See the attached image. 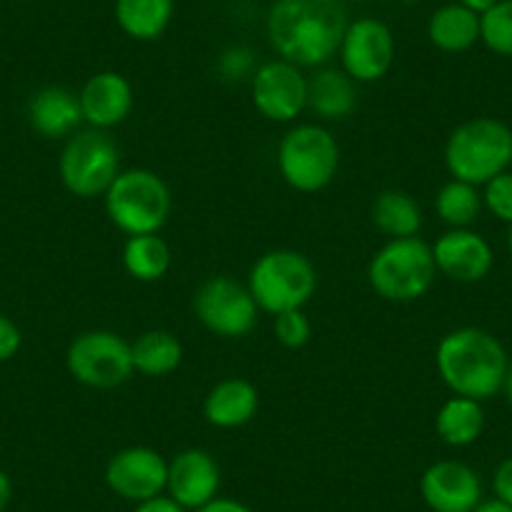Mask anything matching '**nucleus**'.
<instances>
[{
  "mask_svg": "<svg viewBox=\"0 0 512 512\" xmlns=\"http://www.w3.org/2000/svg\"><path fill=\"white\" fill-rule=\"evenodd\" d=\"M480 41L497 56H512V0H497L480 16Z\"/></svg>",
  "mask_w": 512,
  "mask_h": 512,
  "instance_id": "28",
  "label": "nucleus"
},
{
  "mask_svg": "<svg viewBox=\"0 0 512 512\" xmlns=\"http://www.w3.org/2000/svg\"><path fill=\"white\" fill-rule=\"evenodd\" d=\"M13 497V482L6 472L0 470V512H6V507L11 505Z\"/></svg>",
  "mask_w": 512,
  "mask_h": 512,
  "instance_id": "36",
  "label": "nucleus"
},
{
  "mask_svg": "<svg viewBox=\"0 0 512 512\" xmlns=\"http://www.w3.org/2000/svg\"><path fill=\"white\" fill-rule=\"evenodd\" d=\"M274 337L282 347L302 349L312 339V322L304 309H292L274 317Z\"/></svg>",
  "mask_w": 512,
  "mask_h": 512,
  "instance_id": "29",
  "label": "nucleus"
},
{
  "mask_svg": "<svg viewBox=\"0 0 512 512\" xmlns=\"http://www.w3.org/2000/svg\"><path fill=\"white\" fill-rule=\"evenodd\" d=\"M78 101H81L83 123H88V128L108 131L131 116L134 86L123 73L101 71L83 83Z\"/></svg>",
  "mask_w": 512,
  "mask_h": 512,
  "instance_id": "17",
  "label": "nucleus"
},
{
  "mask_svg": "<svg viewBox=\"0 0 512 512\" xmlns=\"http://www.w3.org/2000/svg\"><path fill=\"white\" fill-rule=\"evenodd\" d=\"M28 121L43 139H71L83 123L78 93L63 86L41 88L28 103Z\"/></svg>",
  "mask_w": 512,
  "mask_h": 512,
  "instance_id": "18",
  "label": "nucleus"
},
{
  "mask_svg": "<svg viewBox=\"0 0 512 512\" xmlns=\"http://www.w3.org/2000/svg\"><path fill=\"white\" fill-rule=\"evenodd\" d=\"M131 359H134V372L144 377H166L184 362V344L174 332L149 329L139 334L136 342H131Z\"/></svg>",
  "mask_w": 512,
  "mask_h": 512,
  "instance_id": "23",
  "label": "nucleus"
},
{
  "mask_svg": "<svg viewBox=\"0 0 512 512\" xmlns=\"http://www.w3.org/2000/svg\"><path fill=\"white\" fill-rule=\"evenodd\" d=\"M194 512H254L249 505H244V502L234 500V497H214L211 502H206L204 507H199V510Z\"/></svg>",
  "mask_w": 512,
  "mask_h": 512,
  "instance_id": "35",
  "label": "nucleus"
},
{
  "mask_svg": "<svg viewBox=\"0 0 512 512\" xmlns=\"http://www.w3.org/2000/svg\"><path fill=\"white\" fill-rule=\"evenodd\" d=\"M347 26V0H274L267 16L272 48L299 68L327 66Z\"/></svg>",
  "mask_w": 512,
  "mask_h": 512,
  "instance_id": "1",
  "label": "nucleus"
},
{
  "mask_svg": "<svg viewBox=\"0 0 512 512\" xmlns=\"http://www.w3.org/2000/svg\"><path fill=\"white\" fill-rule=\"evenodd\" d=\"M457 3L465 8H470V11L477 13V16H482V13H487L492 6H495L497 0H457Z\"/></svg>",
  "mask_w": 512,
  "mask_h": 512,
  "instance_id": "38",
  "label": "nucleus"
},
{
  "mask_svg": "<svg viewBox=\"0 0 512 512\" xmlns=\"http://www.w3.org/2000/svg\"><path fill=\"white\" fill-rule=\"evenodd\" d=\"M472 512H512V505H507V502L495 497V500H482Z\"/></svg>",
  "mask_w": 512,
  "mask_h": 512,
  "instance_id": "37",
  "label": "nucleus"
},
{
  "mask_svg": "<svg viewBox=\"0 0 512 512\" xmlns=\"http://www.w3.org/2000/svg\"><path fill=\"white\" fill-rule=\"evenodd\" d=\"M194 314L216 337L241 339L256 327L259 307L246 284L231 277H211L196 289Z\"/></svg>",
  "mask_w": 512,
  "mask_h": 512,
  "instance_id": "10",
  "label": "nucleus"
},
{
  "mask_svg": "<svg viewBox=\"0 0 512 512\" xmlns=\"http://www.w3.org/2000/svg\"><path fill=\"white\" fill-rule=\"evenodd\" d=\"M420 495L432 512H472L482 502V482L465 462L440 460L422 472Z\"/></svg>",
  "mask_w": 512,
  "mask_h": 512,
  "instance_id": "14",
  "label": "nucleus"
},
{
  "mask_svg": "<svg viewBox=\"0 0 512 512\" xmlns=\"http://www.w3.org/2000/svg\"><path fill=\"white\" fill-rule=\"evenodd\" d=\"M317 284V269L309 256L294 249H272L256 259L246 287L259 312L277 317L292 309H304L317 292Z\"/></svg>",
  "mask_w": 512,
  "mask_h": 512,
  "instance_id": "6",
  "label": "nucleus"
},
{
  "mask_svg": "<svg viewBox=\"0 0 512 512\" xmlns=\"http://www.w3.org/2000/svg\"><path fill=\"white\" fill-rule=\"evenodd\" d=\"M221 470L211 452L201 447L181 450L169 460L166 495L174 497L186 510H199L206 502L219 497Z\"/></svg>",
  "mask_w": 512,
  "mask_h": 512,
  "instance_id": "15",
  "label": "nucleus"
},
{
  "mask_svg": "<svg viewBox=\"0 0 512 512\" xmlns=\"http://www.w3.org/2000/svg\"><path fill=\"white\" fill-rule=\"evenodd\" d=\"M435 430L440 440L450 447H467L480 440L485 430V412L482 402L470 397H450L445 405L437 410Z\"/></svg>",
  "mask_w": 512,
  "mask_h": 512,
  "instance_id": "25",
  "label": "nucleus"
},
{
  "mask_svg": "<svg viewBox=\"0 0 512 512\" xmlns=\"http://www.w3.org/2000/svg\"><path fill=\"white\" fill-rule=\"evenodd\" d=\"M121 259L128 277L144 284L159 282L171 269V249L159 234L128 236Z\"/></svg>",
  "mask_w": 512,
  "mask_h": 512,
  "instance_id": "26",
  "label": "nucleus"
},
{
  "mask_svg": "<svg viewBox=\"0 0 512 512\" xmlns=\"http://www.w3.org/2000/svg\"><path fill=\"white\" fill-rule=\"evenodd\" d=\"M407 3H412V0H407Z\"/></svg>",
  "mask_w": 512,
  "mask_h": 512,
  "instance_id": "41",
  "label": "nucleus"
},
{
  "mask_svg": "<svg viewBox=\"0 0 512 512\" xmlns=\"http://www.w3.org/2000/svg\"><path fill=\"white\" fill-rule=\"evenodd\" d=\"M106 216L126 236L159 234L171 216V191L151 169H126L103 194Z\"/></svg>",
  "mask_w": 512,
  "mask_h": 512,
  "instance_id": "5",
  "label": "nucleus"
},
{
  "mask_svg": "<svg viewBox=\"0 0 512 512\" xmlns=\"http://www.w3.org/2000/svg\"><path fill=\"white\" fill-rule=\"evenodd\" d=\"M427 38L442 53L470 51L480 41V16L460 3H447L427 21Z\"/></svg>",
  "mask_w": 512,
  "mask_h": 512,
  "instance_id": "21",
  "label": "nucleus"
},
{
  "mask_svg": "<svg viewBox=\"0 0 512 512\" xmlns=\"http://www.w3.org/2000/svg\"><path fill=\"white\" fill-rule=\"evenodd\" d=\"M512 164V131L507 123L477 116L447 136L445 166L452 179L485 186Z\"/></svg>",
  "mask_w": 512,
  "mask_h": 512,
  "instance_id": "3",
  "label": "nucleus"
},
{
  "mask_svg": "<svg viewBox=\"0 0 512 512\" xmlns=\"http://www.w3.org/2000/svg\"><path fill=\"white\" fill-rule=\"evenodd\" d=\"M435 211L452 229H467L482 211V194L467 181L450 179L435 196Z\"/></svg>",
  "mask_w": 512,
  "mask_h": 512,
  "instance_id": "27",
  "label": "nucleus"
},
{
  "mask_svg": "<svg viewBox=\"0 0 512 512\" xmlns=\"http://www.w3.org/2000/svg\"><path fill=\"white\" fill-rule=\"evenodd\" d=\"M307 108L324 121H342L357 108V83L342 68H317L309 76Z\"/></svg>",
  "mask_w": 512,
  "mask_h": 512,
  "instance_id": "20",
  "label": "nucleus"
},
{
  "mask_svg": "<svg viewBox=\"0 0 512 512\" xmlns=\"http://www.w3.org/2000/svg\"><path fill=\"white\" fill-rule=\"evenodd\" d=\"M169 460L151 447H123L108 460L103 480L113 495L128 502H144L166 492Z\"/></svg>",
  "mask_w": 512,
  "mask_h": 512,
  "instance_id": "13",
  "label": "nucleus"
},
{
  "mask_svg": "<svg viewBox=\"0 0 512 512\" xmlns=\"http://www.w3.org/2000/svg\"><path fill=\"white\" fill-rule=\"evenodd\" d=\"M23 347V334L21 327L13 322L11 317L0 314V362H8V359L16 357Z\"/></svg>",
  "mask_w": 512,
  "mask_h": 512,
  "instance_id": "32",
  "label": "nucleus"
},
{
  "mask_svg": "<svg viewBox=\"0 0 512 512\" xmlns=\"http://www.w3.org/2000/svg\"><path fill=\"white\" fill-rule=\"evenodd\" d=\"M492 492H495L497 500L512 505V457L497 465L495 475H492Z\"/></svg>",
  "mask_w": 512,
  "mask_h": 512,
  "instance_id": "33",
  "label": "nucleus"
},
{
  "mask_svg": "<svg viewBox=\"0 0 512 512\" xmlns=\"http://www.w3.org/2000/svg\"><path fill=\"white\" fill-rule=\"evenodd\" d=\"M256 412H259V390L244 377L221 379L204 397L206 422L219 430L249 425Z\"/></svg>",
  "mask_w": 512,
  "mask_h": 512,
  "instance_id": "19",
  "label": "nucleus"
},
{
  "mask_svg": "<svg viewBox=\"0 0 512 512\" xmlns=\"http://www.w3.org/2000/svg\"><path fill=\"white\" fill-rule=\"evenodd\" d=\"M502 390H505L507 402H510V405H512V364H510V367H507V377H505V384H502Z\"/></svg>",
  "mask_w": 512,
  "mask_h": 512,
  "instance_id": "39",
  "label": "nucleus"
},
{
  "mask_svg": "<svg viewBox=\"0 0 512 512\" xmlns=\"http://www.w3.org/2000/svg\"><path fill=\"white\" fill-rule=\"evenodd\" d=\"M437 277L432 246L420 236L390 239L369 259L367 282L387 302L410 304L425 297Z\"/></svg>",
  "mask_w": 512,
  "mask_h": 512,
  "instance_id": "4",
  "label": "nucleus"
},
{
  "mask_svg": "<svg viewBox=\"0 0 512 512\" xmlns=\"http://www.w3.org/2000/svg\"><path fill=\"white\" fill-rule=\"evenodd\" d=\"M121 174V154L106 131H76L58 156V176L66 191L78 199L103 196Z\"/></svg>",
  "mask_w": 512,
  "mask_h": 512,
  "instance_id": "8",
  "label": "nucleus"
},
{
  "mask_svg": "<svg viewBox=\"0 0 512 512\" xmlns=\"http://www.w3.org/2000/svg\"><path fill=\"white\" fill-rule=\"evenodd\" d=\"M337 56L342 63V71L354 83L382 81L395 66V33L379 18L349 21Z\"/></svg>",
  "mask_w": 512,
  "mask_h": 512,
  "instance_id": "11",
  "label": "nucleus"
},
{
  "mask_svg": "<svg viewBox=\"0 0 512 512\" xmlns=\"http://www.w3.org/2000/svg\"><path fill=\"white\" fill-rule=\"evenodd\" d=\"M307 93L309 78L284 58L262 63L251 76V101L267 121H297V116L307 111Z\"/></svg>",
  "mask_w": 512,
  "mask_h": 512,
  "instance_id": "12",
  "label": "nucleus"
},
{
  "mask_svg": "<svg viewBox=\"0 0 512 512\" xmlns=\"http://www.w3.org/2000/svg\"><path fill=\"white\" fill-rule=\"evenodd\" d=\"M134 512H189V510L164 492V495H156L151 497V500L139 502Z\"/></svg>",
  "mask_w": 512,
  "mask_h": 512,
  "instance_id": "34",
  "label": "nucleus"
},
{
  "mask_svg": "<svg viewBox=\"0 0 512 512\" xmlns=\"http://www.w3.org/2000/svg\"><path fill=\"white\" fill-rule=\"evenodd\" d=\"M507 249H510V256H512V224H510V236H507Z\"/></svg>",
  "mask_w": 512,
  "mask_h": 512,
  "instance_id": "40",
  "label": "nucleus"
},
{
  "mask_svg": "<svg viewBox=\"0 0 512 512\" xmlns=\"http://www.w3.org/2000/svg\"><path fill=\"white\" fill-rule=\"evenodd\" d=\"M437 272L460 284H475L490 274L495 254L477 231L450 229L432 244Z\"/></svg>",
  "mask_w": 512,
  "mask_h": 512,
  "instance_id": "16",
  "label": "nucleus"
},
{
  "mask_svg": "<svg viewBox=\"0 0 512 512\" xmlns=\"http://www.w3.org/2000/svg\"><path fill=\"white\" fill-rule=\"evenodd\" d=\"M435 367L452 395L485 402L502 390L510 364L500 339L485 329L462 327L440 339Z\"/></svg>",
  "mask_w": 512,
  "mask_h": 512,
  "instance_id": "2",
  "label": "nucleus"
},
{
  "mask_svg": "<svg viewBox=\"0 0 512 512\" xmlns=\"http://www.w3.org/2000/svg\"><path fill=\"white\" fill-rule=\"evenodd\" d=\"M113 16L128 38L156 41L174 18V0H116Z\"/></svg>",
  "mask_w": 512,
  "mask_h": 512,
  "instance_id": "22",
  "label": "nucleus"
},
{
  "mask_svg": "<svg viewBox=\"0 0 512 512\" xmlns=\"http://www.w3.org/2000/svg\"><path fill=\"white\" fill-rule=\"evenodd\" d=\"M372 221L390 239H410L420 234L425 216L420 204L407 191L387 189L374 199Z\"/></svg>",
  "mask_w": 512,
  "mask_h": 512,
  "instance_id": "24",
  "label": "nucleus"
},
{
  "mask_svg": "<svg viewBox=\"0 0 512 512\" xmlns=\"http://www.w3.org/2000/svg\"><path fill=\"white\" fill-rule=\"evenodd\" d=\"M482 206H487L495 219L512 224V171H502L495 179L487 181Z\"/></svg>",
  "mask_w": 512,
  "mask_h": 512,
  "instance_id": "30",
  "label": "nucleus"
},
{
  "mask_svg": "<svg viewBox=\"0 0 512 512\" xmlns=\"http://www.w3.org/2000/svg\"><path fill=\"white\" fill-rule=\"evenodd\" d=\"M66 369L78 384L91 390H113L134 374L131 342L111 329H91L68 344Z\"/></svg>",
  "mask_w": 512,
  "mask_h": 512,
  "instance_id": "9",
  "label": "nucleus"
},
{
  "mask_svg": "<svg viewBox=\"0 0 512 512\" xmlns=\"http://www.w3.org/2000/svg\"><path fill=\"white\" fill-rule=\"evenodd\" d=\"M277 166L287 186L299 194H317L339 171V144L319 123H297L277 146Z\"/></svg>",
  "mask_w": 512,
  "mask_h": 512,
  "instance_id": "7",
  "label": "nucleus"
},
{
  "mask_svg": "<svg viewBox=\"0 0 512 512\" xmlns=\"http://www.w3.org/2000/svg\"><path fill=\"white\" fill-rule=\"evenodd\" d=\"M219 68L226 78L254 76V58H251V51L236 46V48H229V51L221 56Z\"/></svg>",
  "mask_w": 512,
  "mask_h": 512,
  "instance_id": "31",
  "label": "nucleus"
}]
</instances>
